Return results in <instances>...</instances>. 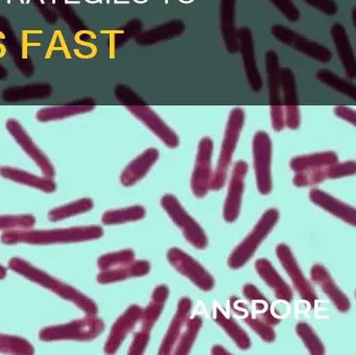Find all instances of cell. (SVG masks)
Returning <instances> with one entry per match:
<instances>
[{
	"instance_id": "e0dca14e",
	"label": "cell",
	"mask_w": 356,
	"mask_h": 355,
	"mask_svg": "<svg viewBox=\"0 0 356 355\" xmlns=\"http://www.w3.org/2000/svg\"><path fill=\"white\" fill-rule=\"evenodd\" d=\"M138 120H140L145 127H149L168 148H176L180 144L178 135L172 131L163 119L147 104L140 106H126Z\"/></svg>"
},
{
	"instance_id": "ac0fdd59",
	"label": "cell",
	"mask_w": 356,
	"mask_h": 355,
	"mask_svg": "<svg viewBox=\"0 0 356 355\" xmlns=\"http://www.w3.org/2000/svg\"><path fill=\"white\" fill-rule=\"evenodd\" d=\"M143 308L138 305H131L126 311L116 320L112 326L109 336L106 340L104 351L106 354H114L122 346L127 336L133 331L135 326L140 321Z\"/></svg>"
},
{
	"instance_id": "7c38bea8",
	"label": "cell",
	"mask_w": 356,
	"mask_h": 355,
	"mask_svg": "<svg viewBox=\"0 0 356 355\" xmlns=\"http://www.w3.org/2000/svg\"><path fill=\"white\" fill-rule=\"evenodd\" d=\"M6 127L10 135L14 138L18 145L24 150V152L38 165L43 175L53 179L56 175L55 167L49 160V157L41 150V148L35 143L34 140L29 135L28 132L22 127L19 121L15 118H9L6 123Z\"/></svg>"
},
{
	"instance_id": "8992f818",
	"label": "cell",
	"mask_w": 356,
	"mask_h": 355,
	"mask_svg": "<svg viewBox=\"0 0 356 355\" xmlns=\"http://www.w3.org/2000/svg\"><path fill=\"white\" fill-rule=\"evenodd\" d=\"M162 208L168 216L180 228L185 239L199 250L207 248L208 238L201 226L186 212L184 207L180 204L178 198L172 194H165L162 196Z\"/></svg>"
},
{
	"instance_id": "ee69618b",
	"label": "cell",
	"mask_w": 356,
	"mask_h": 355,
	"mask_svg": "<svg viewBox=\"0 0 356 355\" xmlns=\"http://www.w3.org/2000/svg\"><path fill=\"white\" fill-rule=\"evenodd\" d=\"M273 6L291 22H297L300 19L299 8L293 3V0H270Z\"/></svg>"
},
{
	"instance_id": "f35d334b",
	"label": "cell",
	"mask_w": 356,
	"mask_h": 355,
	"mask_svg": "<svg viewBox=\"0 0 356 355\" xmlns=\"http://www.w3.org/2000/svg\"><path fill=\"white\" fill-rule=\"evenodd\" d=\"M0 353L32 355L35 353V348L26 338L0 333Z\"/></svg>"
},
{
	"instance_id": "681fc988",
	"label": "cell",
	"mask_w": 356,
	"mask_h": 355,
	"mask_svg": "<svg viewBox=\"0 0 356 355\" xmlns=\"http://www.w3.org/2000/svg\"><path fill=\"white\" fill-rule=\"evenodd\" d=\"M211 353L214 355H222V354H230L226 349L222 348L220 346H214L212 347Z\"/></svg>"
},
{
	"instance_id": "9c48e42d",
	"label": "cell",
	"mask_w": 356,
	"mask_h": 355,
	"mask_svg": "<svg viewBox=\"0 0 356 355\" xmlns=\"http://www.w3.org/2000/svg\"><path fill=\"white\" fill-rule=\"evenodd\" d=\"M170 265L179 273L188 278L195 286L207 292L213 290L216 285L213 277L206 271L203 265L179 248H172L166 255Z\"/></svg>"
},
{
	"instance_id": "52a82bcc",
	"label": "cell",
	"mask_w": 356,
	"mask_h": 355,
	"mask_svg": "<svg viewBox=\"0 0 356 355\" xmlns=\"http://www.w3.org/2000/svg\"><path fill=\"white\" fill-rule=\"evenodd\" d=\"M253 166L255 171L258 191L268 196L273 189L272 182V140L266 132H256L252 143Z\"/></svg>"
},
{
	"instance_id": "f6af8a7d",
	"label": "cell",
	"mask_w": 356,
	"mask_h": 355,
	"mask_svg": "<svg viewBox=\"0 0 356 355\" xmlns=\"http://www.w3.org/2000/svg\"><path fill=\"white\" fill-rule=\"evenodd\" d=\"M356 173L355 161H346V162L330 165V179H341V178L351 177Z\"/></svg>"
},
{
	"instance_id": "44dd1931",
	"label": "cell",
	"mask_w": 356,
	"mask_h": 355,
	"mask_svg": "<svg viewBox=\"0 0 356 355\" xmlns=\"http://www.w3.org/2000/svg\"><path fill=\"white\" fill-rule=\"evenodd\" d=\"M309 198L314 205L324 209L337 219L349 223L352 227L356 226V210L354 207L337 200L334 196L327 194L324 190L312 188L309 191Z\"/></svg>"
},
{
	"instance_id": "d6a6232c",
	"label": "cell",
	"mask_w": 356,
	"mask_h": 355,
	"mask_svg": "<svg viewBox=\"0 0 356 355\" xmlns=\"http://www.w3.org/2000/svg\"><path fill=\"white\" fill-rule=\"evenodd\" d=\"M243 292L245 299L251 302L256 315L260 319L264 320L270 326H275L280 323L281 319L273 315L270 303L266 300V298H264V294L260 292V290L256 286L251 283L245 284Z\"/></svg>"
},
{
	"instance_id": "603a6c76",
	"label": "cell",
	"mask_w": 356,
	"mask_h": 355,
	"mask_svg": "<svg viewBox=\"0 0 356 355\" xmlns=\"http://www.w3.org/2000/svg\"><path fill=\"white\" fill-rule=\"evenodd\" d=\"M158 159H159V150L155 148H147L132 162L127 165L126 168L120 175V183L124 187H131V186L135 185L137 182L140 181L147 175L153 165L157 162Z\"/></svg>"
},
{
	"instance_id": "83f0119b",
	"label": "cell",
	"mask_w": 356,
	"mask_h": 355,
	"mask_svg": "<svg viewBox=\"0 0 356 355\" xmlns=\"http://www.w3.org/2000/svg\"><path fill=\"white\" fill-rule=\"evenodd\" d=\"M0 175L3 179L16 182L22 185L30 186L32 188L41 190V191L51 194L57 189V184L51 178L38 177L28 171L11 166L0 167Z\"/></svg>"
},
{
	"instance_id": "d4e9b609",
	"label": "cell",
	"mask_w": 356,
	"mask_h": 355,
	"mask_svg": "<svg viewBox=\"0 0 356 355\" xmlns=\"http://www.w3.org/2000/svg\"><path fill=\"white\" fill-rule=\"evenodd\" d=\"M255 269L260 278L274 290L275 296L278 300L289 303L293 301V290L268 259H258L255 262Z\"/></svg>"
},
{
	"instance_id": "7402d4cb",
	"label": "cell",
	"mask_w": 356,
	"mask_h": 355,
	"mask_svg": "<svg viewBox=\"0 0 356 355\" xmlns=\"http://www.w3.org/2000/svg\"><path fill=\"white\" fill-rule=\"evenodd\" d=\"M330 35L334 43L337 56L345 70L346 77L350 79H355L356 58L345 26L339 22L333 23L330 29Z\"/></svg>"
},
{
	"instance_id": "836d02e7",
	"label": "cell",
	"mask_w": 356,
	"mask_h": 355,
	"mask_svg": "<svg viewBox=\"0 0 356 355\" xmlns=\"http://www.w3.org/2000/svg\"><path fill=\"white\" fill-rule=\"evenodd\" d=\"M95 106H84V104H70V106H47L37 112V120L40 123L61 120L67 117L85 114L95 110Z\"/></svg>"
},
{
	"instance_id": "6da1fadb",
	"label": "cell",
	"mask_w": 356,
	"mask_h": 355,
	"mask_svg": "<svg viewBox=\"0 0 356 355\" xmlns=\"http://www.w3.org/2000/svg\"><path fill=\"white\" fill-rule=\"evenodd\" d=\"M103 235V228L99 226H86V227L84 226V227L51 230H11L1 234L0 242L8 246L17 244L45 246V244L89 242V240L99 239Z\"/></svg>"
},
{
	"instance_id": "5b68a950",
	"label": "cell",
	"mask_w": 356,
	"mask_h": 355,
	"mask_svg": "<svg viewBox=\"0 0 356 355\" xmlns=\"http://www.w3.org/2000/svg\"><path fill=\"white\" fill-rule=\"evenodd\" d=\"M279 211L275 208L268 209L262 214L258 223L254 226L249 235L236 246L228 258V267L232 269L243 267L257 251L258 246L268 237L279 221Z\"/></svg>"
},
{
	"instance_id": "ba28073f",
	"label": "cell",
	"mask_w": 356,
	"mask_h": 355,
	"mask_svg": "<svg viewBox=\"0 0 356 355\" xmlns=\"http://www.w3.org/2000/svg\"><path fill=\"white\" fill-rule=\"evenodd\" d=\"M270 33L281 43L291 46L298 52H301L318 62L328 63L332 58V52L328 47L296 33L285 25H273L270 27Z\"/></svg>"
},
{
	"instance_id": "2e32d148",
	"label": "cell",
	"mask_w": 356,
	"mask_h": 355,
	"mask_svg": "<svg viewBox=\"0 0 356 355\" xmlns=\"http://www.w3.org/2000/svg\"><path fill=\"white\" fill-rule=\"evenodd\" d=\"M280 88L283 93L285 127L289 129H299L301 123L300 108L298 104L297 83L295 74L289 67L280 68Z\"/></svg>"
},
{
	"instance_id": "bcb514c9",
	"label": "cell",
	"mask_w": 356,
	"mask_h": 355,
	"mask_svg": "<svg viewBox=\"0 0 356 355\" xmlns=\"http://www.w3.org/2000/svg\"><path fill=\"white\" fill-rule=\"evenodd\" d=\"M116 96L120 98L122 102L126 104V106H140L145 104L143 98L137 95L132 89L124 85H120L116 89Z\"/></svg>"
},
{
	"instance_id": "4fadbf2b",
	"label": "cell",
	"mask_w": 356,
	"mask_h": 355,
	"mask_svg": "<svg viewBox=\"0 0 356 355\" xmlns=\"http://www.w3.org/2000/svg\"><path fill=\"white\" fill-rule=\"evenodd\" d=\"M276 254L302 300L306 301L310 307H314L316 300H318V296L304 274L302 273L289 246L284 244H278L276 248Z\"/></svg>"
},
{
	"instance_id": "30bf717a",
	"label": "cell",
	"mask_w": 356,
	"mask_h": 355,
	"mask_svg": "<svg viewBox=\"0 0 356 355\" xmlns=\"http://www.w3.org/2000/svg\"><path fill=\"white\" fill-rule=\"evenodd\" d=\"M266 67L272 127L274 129H281L285 125L284 110L281 102L280 66L278 54L275 50L266 52Z\"/></svg>"
},
{
	"instance_id": "ab89813d",
	"label": "cell",
	"mask_w": 356,
	"mask_h": 355,
	"mask_svg": "<svg viewBox=\"0 0 356 355\" xmlns=\"http://www.w3.org/2000/svg\"><path fill=\"white\" fill-rule=\"evenodd\" d=\"M134 260V251L126 248V250L118 251V252L102 255L97 259V267H99V271H107V269L129 265Z\"/></svg>"
},
{
	"instance_id": "4316f807",
	"label": "cell",
	"mask_w": 356,
	"mask_h": 355,
	"mask_svg": "<svg viewBox=\"0 0 356 355\" xmlns=\"http://www.w3.org/2000/svg\"><path fill=\"white\" fill-rule=\"evenodd\" d=\"M185 27L186 26L184 21L181 19H174L153 27L149 31H143L137 37L136 42L141 46H149L160 42L176 39L183 35Z\"/></svg>"
},
{
	"instance_id": "7bdbcfd3",
	"label": "cell",
	"mask_w": 356,
	"mask_h": 355,
	"mask_svg": "<svg viewBox=\"0 0 356 355\" xmlns=\"http://www.w3.org/2000/svg\"><path fill=\"white\" fill-rule=\"evenodd\" d=\"M36 223V217L32 214L0 215V230L11 231V230L33 229Z\"/></svg>"
},
{
	"instance_id": "5bb4252c",
	"label": "cell",
	"mask_w": 356,
	"mask_h": 355,
	"mask_svg": "<svg viewBox=\"0 0 356 355\" xmlns=\"http://www.w3.org/2000/svg\"><path fill=\"white\" fill-rule=\"evenodd\" d=\"M249 171V165L245 161H236L233 165L232 175L229 182L228 194L225 200L222 216L226 223H233L239 216L245 190V179Z\"/></svg>"
},
{
	"instance_id": "7dc6e473",
	"label": "cell",
	"mask_w": 356,
	"mask_h": 355,
	"mask_svg": "<svg viewBox=\"0 0 356 355\" xmlns=\"http://www.w3.org/2000/svg\"><path fill=\"white\" fill-rule=\"evenodd\" d=\"M306 4L324 13L327 16H334L339 12V6L335 0H303Z\"/></svg>"
},
{
	"instance_id": "8d00e7d4",
	"label": "cell",
	"mask_w": 356,
	"mask_h": 355,
	"mask_svg": "<svg viewBox=\"0 0 356 355\" xmlns=\"http://www.w3.org/2000/svg\"><path fill=\"white\" fill-rule=\"evenodd\" d=\"M145 216V207L140 205L127 207V208L108 210L102 216V221L105 225H120L143 219Z\"/></svg>"
},
{
	"instance_id": "484cf974",
	"label": "cell",
	"mask_w": 356,
	"mask_h": 355,
	"mask_svg": "<svg viewBox=\"0 0 356 355\" xmlns=\"http://www.w3.org/2000/svg\"><path fill=\"white\" fill-rule=\"evenodd\" d=\"M235 6L236 0H220V27L225 46L229 54L238 52V42L235 27Z\"/></svg>"
},
{
	"instance_id": "f1b7e54d",
	"label": "cell",
	"mask_w": 356,
	"mask_h": 355,
	"mask_svg": "<svg viewBox=\"0 0 356 355\" xmlns=\"http://www.w3.org/2000/svg\"><path fill=\"white\" fill-rule=\"evenodd\" d=\"M230 306L232 310L238 317H241L243 322L247 323L261 338V340L266 342H274L275 338H276V334H275L272 326L266 324L255 313L251 311V309L248 307L247 304L241 302L236 297H232L230 299Z\"/></svg>"
},
{
	"instance_id": "277c9868",
	"label": "cell",
	"mask_w": 356,
	"mask_h": 355,
	"mask_svg": "<svg viewBox=\"0 0 356 355\" xmlns=\"http://www.w3.org/2000/svg\"><path fill=\"white\" fill-rule=\"evenodd\" d=\"M105 330V323L97 315H88L81 320H74L61 325L49 326L39 332V340L42 342L57 340H79L90 342L95 340Z\"/></svg>"
},
{
	"instance_id": "74e56055",
	"label": "cell",
	"mask_w": 356,
	"mask_h": 355,
	"mask_svg": "<svg viewBox=\"0 0 356 355\" xmlns=\"http://www.w3.org/2000/svg\"><path fill=\"white\" fill-rule=\"evenodd\" d=\"M316 77L324 84V85L328 86L329 88H332L335 91L339 92V93L343 94V95L348 96V97L352 98V100H356V87L353 83L348 81V79H343L339 75L335 74L332 71L329 69L322 68L318 69L316 73Z\"/></svg>"
},
{
	"instance_id": "4dcf8cb0",
	"label": "cell",
	"mask_w": 356,
	"mask_h": 355,
	"mask_svg": "<svg viewBox=\"0 0 356 355\" xmlns=\"http://www.w3.org/2000/svg\"><path fill=\"white\" fill-rule=\"evenodd\" d=\"M212 319L225 330L229 338L235 342L241 350H248L251 347V340L247 332L236 323L232 317L226 315L220 307H216L212 313Z\"/></svg>"
},
{
	"instance_id": "c3c4849f",
	"label": "cell",
	"mask_w": 356,
	"mask_h": 355,
	"mask_svg": "<svg viewBox=\"0 0 356 355\" xmlns=\"http://www.w3.org/2000/svg\"><path fill=\"white\" fill-rule=\"evenodd\" d=\"M335 116L343 120L348 121L352 125H356V113L353 109L348 108V106H337L334 108Z\"/></svg>"
},
{
	"instance_id": "f907efd6",
	"label": "cell",
	"mask_w": 356,
	"mask_h": 355,
	"mask_svg": "<svg viewBox=\"0 0 356 355\" xmlns=\"http://www.w3.org/2000/svg\"><path fill=\"white\" fill-rule=\"evenodd\" d=\"M7 269L3 265H0V280L5 279L7 277Z\"/></svg>"
},
{
	"instance_id": "9a60e30c",
	"label": "cell",
	"mask_w": 356,
	"mask_h": 355,
	"mask_svg": "<svg viewBox=\"0 0 356 355\" xmlns=\"http://www.w3.org/2000/svg\"><path fill=\"white\" fill-rule=\"evenodd\" d=\"M236 38L238 42V52H241L243 56V68L248 83L254 92H259L264 86V81L256 62L253 33L250 27L241 26L236 29Z\"/></svg>"
},
{
	"instance_id": "7a4b0ae2",
	"label": "cell",
	"mask_w": 356,
	"mask_h": 355,
	"mask_svg": "<svg viewBox=\"0 0 356 355\" xmlns=\"http://www.w3.org/2000/svg\"><path fill=\"white\" fill-rule=\"evenodd\" d=\"M8 267L11 271L24 276L30 281L51 290L64 300L74 303L87 315H97V313H99V307L92 299L87 297L86 294H83L80 290L74 288V286L64 283V282L60 281V280L56 279L55 277L47 274V271L34 267L28 261L19 258V257H13V258L10 259Z\"/></svg>"
},
{
	"instance_id": "60d3db41",
	"label": "cell",
	"mask_w": 356,
	"mask_h": 355,
	"mask_svg": "<svg viewBox=\"0 0 356 355\" xmlns=\"http://www.w3.org/2000/svg\"><path fill=\"white\" fill-rule=\"evenodd\" d=\"M296 332L305 345L310 354L323 355L325 353V347L322 340L316 336L312 327L307 323H298L296 326Z\"/></svg>"
},
{
	"instance_id": "ffe728a7",
	"label": "cell",
	"mask_w": 356,
	"mask_h": 355,
	"mask_svg": "<svg viewBox=\"0 0 356 355\" xmlns=\"http://www.w3.org/2000/svg\"><path fill=\"white\" fill-rule=\"evenodd\" d=\"M191 309H193V301L191 299L184 297L179 300L175 317H172L170 327H168L165 336L162 340L161 346H160L159 352H158L160 355L172 354L175 346L178 342L179 336H180L187 320L191 317Z\"/></svg>"
},
{
	"instance_id": "1f68e13d",
	"label": "cell",
	"mask_w": 356,
	"mask_h": 355,
	"mask_svg": "<svg viewBox=\"0 0 356 355\" xmlns=\"http://www.w3.org/2000/svg\"><path fill=\"white\" fill-rule=\"evenodd\" d=\"M337 162H339V157L334 152L329 150V152L293 157L289 165L295 173H300V171H312V169L329 166V165L335 164Z\"/></svg>"
},
{
	"instance_id": "d6986e66",
	"label": "cell",
	"mask_w": 356,
	"mask_h": 355,
	"mask_svg": "<svg viewBox=\"0 0 356 355\" xmlns=\"http://www.w3.org/2000/svg\"><path fill=\"white\" fill-rule=\"evenodd\" d=\"M310 277H312V281L328 297L329 300L334 304L335 308L339 313H347L350 310L351 303H350L349 298L341 292V290H339V286L335 284L334 280L324 265H312Z\"/></svg>"
},
{
	"instance_id": "f546056e",
	"label": "cell",
	"mask_w": 356,
	"mask_h": 355,
	"mask_svg": "<svg viewBox=\"0 0 356 355\" xmlns=\"http://www.w3.org/2000/svg\"><path fill=\"white\" fill-rule=\"evenodd\" d=\"M149 271H151V263L149 261L134 260L129 265L99 271L97 280L101 284L115 283L130 278L143 277L147 275Z\"/></svg>"
},
{
	"instance_id": "3957f363",
	"label": "cell",
	"mask_w": 356,
	"mask_h": 355,
	"mask_svg": "<svg viewBox=\"0 0 356 355\" xmlns=\"http://www.w3.org/2000/svg\"><path fill=\"white\" fill-rule=\"evenodd\" d=\"M243 125H245V111L239 106L232 109L227 121L218 165H216V171L212 173V179L210 182V189L213 191L222 189L226 184L229 168H230L233 155L236 150Z\"/></svg>"
},
{
	"instance_id": "e575fe53",
	"label": "cell",
	"mask_w": 356,
	"mask_h": 355,
	"mask_svg": "<svg viewBox=\"0 0 356 355\" xmlns=\"http://www.w3.org/2000/svg\"><path fill=\"white\" fill-rule=\"evenodd\" d=\"M202 325H203V320H202L201 315H195L187 320L184 326L185 329L183 328L184 330L181 332L172 353L176 355L189 354L195 340H197Z\"/></svg>"
},
{
	"instance_id": "8fae6325",
	"label": "cell",
	"mask_w": 356,
	"mask_h": 355,
	"mask_svg": "<svg viewBox=\"0 0 356 355\" xmlns=\"http://www.w3.org/2000/svg\"><path fill=\"white\" fill-rule=\"evenodd\" d=\"M212 154H213V141L211 138H202L197 148L191 181V191L195 198H203L204 196H207L210 190V182L212 179Z\"/></svg>"
},
{
	"instance_id": "d590c367",
	"label": "cell",
	"mask_w": 356,
	"mask_h": 355,
	"mask_svg": "<svg viewBox=\"0 0 356 355\" xmlns=\"http://www.w3.org/2000/svg\"><path fill=\"white\" fill-rule=\"evenodd\" d=\"M93 207H95V202H93L92 198H80V200H74V202L70 203V204L51 209L49 214H47V219H49V221H53V223L64 221V219H70V217L88 212Z\"/></svg>"
},
{
	"instance_id": "cb8c5ba5",
	"label": "cell",
	"mask_w": 356,
	"mask_h": 355,
	"mask_svg": "<svg viewBox=\"0 0 356 355\" xmlns=\"http://www.w3.org/2000/svg\"><path fill=\"white\" fill-rule=\"evenodd\" d=\"M168 296H170V288L165 284H161L154 290L151 302L145 309H143L140 317L141 328L138 331L139 333L147 336V338H151L152 329L161 315Z\"/></svg>"
},
{
	"instance_id": "b9f144b4",
	"label": "cell",
	"mask_w": 356,
	"mask_h": 355,
	"mask_svg": "<svg viewBox=\"0 0 356 355\" xmlns=\"http://www.w3.org/2000/svg\"><path fill=\"white\" fill-rule=\"evenodd\" d=\"M328 179H330V165L312 169V171L296 173L293 183L297 187H307V186L318 185Z\"/></svg>"
}]
</instances>
